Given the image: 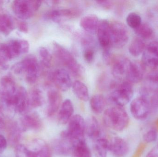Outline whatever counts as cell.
Returning <instances> with one entry per match:
<instances>
[{
  "label": "cell",
  "instance_id": "5b68a950",
  "mask_svg": "<svg viewBox=\"0 0 158 157\" xmlns=\"http://www.w3.org/2000/svg\"><path fill=\"white\" fill-rule=\"evenodd\" d=\"M130 37L127 27L122 22L114 21L110 23V38L111 47L121 49L125 46Z\"/></svg>",
  "mask_w": 158,
  "mask_h": 157
},
{
  "label": "cell",
  "instance_id": "b9f144b4",
  "mask_svg": "<svg viewBox=\"0 0 158 157\" xmlns=\"http://www.w3.org/2000/svg\"><path fill=\"white\" fill-rule=\"evenodd\" d=\"M146 157H158V144L148 152Z\"/></svg>",
  "mask_w": 158,
  "mask_h": 157
},
{
  "label": "cell",
  "instance_id": "7a4b0ae2",
  "mask_svg": "<svg viewBox=\"0 0 158 157\" xmlns=\"http://www.w3.org/2000/svg\"><path fill=\"white\" fill-rule=\"evenodd\" d=\"M103 120L108 128L116 131L121 132L128 127L130 123V118L123 107L116 106L105 111Z\"/></svg>",
  "mask_w": 158,
  "mask_h": 157
},
{
  "label": "cell",
  "instance_id": "7bdbcfd3",
  "mask_svg": "<svg viewBox=\"0 0 158 157\" xmlns=\"http://www.w3.org/2000/svg\"><path fill=\"white\" fill-rule=\"evenodd\" d=\"M5 127V125L4 122L2 114L0 112V131H2Z\"/></svg>",
  "mask_w": 158,
  "mask_h": 157
},
{
  "label": "cell",
  "instance_id": "3957f363",
  "mask_svg": "<svg viewBox=\"0 0 158 157\" xmlns=\"http://www.w3.org/2000/svg\"><path fill=\"white\" fill-rule=\"evenodd\" d=\"M53 47L57 60L65 66L73 76L78 77L82 75L84 71L83 67L67 49L56 42H54Z\"/></svg>",
  "mask_w": 158,
  "mask_h": 157
},
{
  "label": "cell",
  "instance_id": "ffe728a7",
  "mask_svg": "<svg viewBox=\"0 0 158 157\" xmlns=\"http://www.w3.org/2000/svg\"><path fill=\"white\" fill-rule=\"evenodd\" d=\"M145 67L143 63L131 61L126 74L127 81L134 84L141 82L143 77Z\"/></svg>",
  "mask_w": 158,
  "mask_h": 157
},
{
  "label": "cell",
  "instance_id": "e575fe53",
  "mask_svg": "<svg viewBox=\"0 0 158 157\" xmlns=\"http://www.w3.org/2000/svg\"><path fill=\"white\" fill-rule=\"evenodd\" d=\"M126 23L131 28L134 29L138 27L142 23L141 17L137 13L132 12L130 13L126 17Z\"/></svg>",
  "mask_w": 158,
  "mask_h": 157
},
{
  "label": "cell",
  "instance_id": "4fadbf2b",
  "mask_svg": "<svg viewBox=\"0 0 158 157\" xmlns=\"http://www.w3.org/2000/svg\"><path fill=\"white\" fill-rule=\"evenodd\" d=\"M73 143L70 139L62 131L59 139L52 142V147L54 152L60 156H67L72 152Z\"/></svg>",
  "mask_w": 158,
  "mask_h": 157
},
{
  "label": "cell",
  "instance_id": "60d3db41",
  "mask_svg": "<svg viewBox=\"0 0 158 157\" xmlns=\"http://www.w3.org/2000/svg\"><path fill=\"white\" fill-rule=\"evenodd\" d=\"M97 3L99 5L106 9H110L112 6V2L110 1H97Z\"/></svg>",
  "mask_w": 158,
  "mask_h": 157
},
{
  "label": "cell",
  "instance_id": "9c48e42d",
  "mask_svg": "<svg viewBox=\"0 0 158 157\" xmlns=\"http://www.w3.org/2000/svg\"><path fill=\"white\" fill-rule=\"evenodd\" d=\"M81 14L78 8H62L54 9L46 12L44 15V19L55 22H60L65 19L77 18Z\"/></svg>",
  "mask_w": 158,
  "mask_h": 157
},
{
  "label": "cell",
  "instance_id": "52a82bcc",
  "mask_svg": "<svg viewBox=\"0 0 158 157\" xmlns=\"http://www.w3.org/2000/svg\"><path fill=\"white\" fill-rule=\"evenodd\" d=\"M72 143L85 139V120L81 115H73L68 123L66 131H64Z\"/></svg>",
  "mask_w": 158,
  "mask_h": 157
},
{
  "label": "cell",
  "instance_id": "9a60e30c",
  "mask_svg": "<svg viewBox=\"0 0 158 157\" xmlns=\"http://www.w3.org/2000/svg\"><path fill=\"white\" fill-rule=\"evenodd\" d=\"M27 146L29 150L31 157H51L49 145L43 139H33Z\"/></svg>",
  "mask_w": 158,
  "mask_h": 157
},
{
  "label": "cell",
  "instance_id": "2e32d148",
  "mask_svg": "<svg viewBox=\"0 0 158 157\" xmlns=\"http://www.w3.org/2000/svg\"><path fill=\"white\" fill-rule=\"evenodd\" d=\"M47 116L52 117L58 112L62 103V96L61 93L57 89L51 88L47 93Z\"/></svg>",
  "mask_w": 158,
  "mask_h": 157
},
{
  "label": "cell",
  "instance_id": "f546056e",
  "mask_svg": "<svg viewBox=\"0 0 158 157\" xmlns=\"http://www.w3.org/2000/svg\"><path fill=\"white\" fill-rule=\"evenodd\" d=\"M91 109L96 114L102 113L106 105V98L101 94H96L91 97L90 100Z\"/></svg>",
  "mask_w": 158,
  "mask_h": 157
},
{
  "label": "cell",
  "instance_id": "1f68e13d",
  "mask_svg": "<svg viewBox=\"0 0 158 157\" xmlns=\"http://www.w3.org/2000/svg\"><path fill=\"white\" fill-rule=\"evenodd\" d=\"M134 31L138 37L142 39H150L154 36V31L151 26L145 23H142Z\"/></svg>",
  "mask_w": 158,
  "mask_h": 157
},
{
  "label": "cell",
  "instance_id": "4dcf8cb0",
  "mask_svg": "<svg viewBox=\"0 0 158 157\" xmlns=\"http://www.w3.org/2000/svg\"><path fill=\"white\" fill-rule=\"evenodd\" d=\"M146 47L143 40L138 37L135 38L130 43L129 47V53L134 57H138L140 54H143Z\"/></svg>",
  "mask_w": 158,
  "mask_h": 157
},
{
  "label": "cell",
  "instance_id": "7402d4cb",
  "mask_svg": "<svg viewBox=\"0 0 158 157\" xmlns=\"http://www.w3.org/2000/svg\"><path fill=\"white\" fill-rule=\"evenodd\" d=\"M85 133L94 141L101 138L102 130L96 118L91 116L85 121Z\"/></svg>",
  "mask_w": 158,
  "mask_h": 157
},
{
  "label": "cell",
  "instance_id": "f1b7e54d",
  "mask_svg": "<svg viewBox=\"0 0 158 157\" xmlns=\"http://www.w3.org/2000/svg\"><path fill=\"white\" fill-rule=\"evenodd\" d=\"M72 87L73 92L79 99L83 101L89 100V91L84 83L76 80L72 84Z\"/></svg>",
  "mask_w": 158,
  "mask_h": 157
},
{
  "label": "cell",
  "instance_id": "d6a6232c",
  "mask_svg": "<svg viewBox=\"0 0 158 157\" xmlns=\"http://www.w3.org/2000/svg\"><path fill=\"white\" fill-rule=\"evenodd\" d=\"M10 55L7 52L5 43L0 45V67L4 70L9 67V63L11 61Z\"/></svg>",
  "mask_w": 158,
  "mask_h": 157
},
{
  "label": "cell",
  "instance_id": "7c38bea8",
  "mask_svg": "<svg viewBox=\"0 0 158 157\" xmlns=\"http://www.w3.org/2000/svg\"><path fill=\"white\" fill-rule=\"evenodd\" d=\"M142 61L145 66L152 69L158 67V41H152L146 47Z\"/></svg>",
  "mask_w": 158,
  "mask_h": 157
},
{
  "label": "cell",
  "instance_id": "d590c367",
  "mask_svg": "<svg viewBox=\"0 0 158 157\" xmlns=\"http://www.w3.org/2000/svg\"><path fill=\"white\" fill-rule=\"evenodd\" d=\"M15 155L16 157H31L27 146L23 144H18L16 146Z\"/></svg>",
  "mask_w": 158,
  "mask_h": 157
},
{
  "label": "cell",
  "instance_id": "e0dca14e",
  "mask_svg": "<svg viewBox=\"0 0 158 157\" xmlns=\"http://www.w3.org/2000/svg\"><path fill=\"white\" fill-rule=\"evenodd\" d=\"M131 61L123 56L113 57L112 62V74L117 80H121L126 77Z\"/></svg>",
  "mask_w": 158,
  "mask_h": 157
},
{
  "label": "cell",
  "instance_id": "f35d334b",
  "mask_svg": "<svg viewBox=\"0 0 158 157\" xmlns=\"http://www.w3.org/2000/svg\"><path fill=\"white\" fill-rule=\"evenodd\" d=\"M15 23L16 28H17L19 31L25 33L28 32V25L25 20L15 18Z\"/></svg>",
  "mask_w": 158,
  "mask_h": 157
},
{
  "label": "cell",
  "instance_id": "ba28073f",
  "mask_svg": "<svg viewBox=\"0 0 158 157\" xmlns=\"http://www.w3.org/2000/svg\"><path fill=\"white\" fill-rule=\"evenodd\" d=\"M130 111L133 117L138 120H146L152 112L148 100L141 96L131 102Z\"/></svg>",
  "mask_w": 158,
  "mask_h": 157
},
{
  "label": "cell",
  "instance_id": "4316f807",
  "mask_svg": "<svg viewBox=\"0 0 158 157\" xmlns=\"http://www.w3.org/2000/svg\"><path fill=\"white\" fill-rule=\"evenodd\" d=\"M110 142L106 138L95 140L93 145L94 153L96 157H107L110 150Z\"/></svg>",
  "mask_w": 158,
  "mask_h": 157
},
{
  "label": "cell",
  "instance_id": "74e56055",
  "mask_svg": "<svg viewBox=\"0 0 158 157\" xmlns=\"http://www.w3.org/2000/svg\"><path fill=\"white\" fill-rule=\"evenodd\" d=\"M83 55L85 61L88 63H92L94 59V47H87L84 48Z\"/></svg>",
  "mask_w": 158,
  "mask_h": 157
},
{
  "label": "cell",
  "instance_id": "5bb4252c",
  "mask_svg": "<svg viewBox=\"0 0 158 157\" xmlns=\"http://www.w3.org/2000/svg\"><path fill=\"white\" fill-rule=\"evenodd\" d=\"M5 45L11 60L27 53L29 50V43L26 40H12L5 43Z\"/></svg>",
  "mask_w": 158,
  "mask_h": 157
},
{
  "label": "cell",
  "instance_id": "44dd1931",
  "mask_svg": "<svg viewBox=\"0 0 158 157\" xmlns=\"http://www.w3.org/2000/svg\"><path fill=\"white\" fill-rule=\"evenodd\" d=\"M74 108L70 99H66L62 103L57 113V119L60 124H65L69 123L73 116Z\"/></svg>",
  "mask_w": 158,
  "mask_h": 157
},
{
  "label": "cell",
  "instance_id": "30bf717a",
  "mask_svg": "<svg viewBox=\"0 0 158 157\" xmlns=\"http://www.w3.org/2000/svg\"><path fill=\"white\" fill-rule=\"evenodd\" d=\"M20 120V126L22 131H41L43 126L42 120L37 112H27Z\"/></svg>",
  "mask_w": 158,
  "mask_h": 157
},
{
  "label": "cell",
  "instance_id": "8fae6325",
  "mask_svg": "<svg viewBox=\"0 0 158 157\" xmlns=\"http://www.w3.org/2000/svg\"><path fill=\"white\" fill-rule=\"evenodd\" d=\"M50 78L58 90L66 91L72 86L71 77L68 72L64 69L55 70L51 73Z\"/></svg>",
  "mask_w": 158,
  "mask_h": 157
},
{
  "label": "cell",
  "instance_id": "6da1fadb",
  "mask_svg": "<svg viewBox=\"0 0 158 157\" xmlns=\"http://www.w3.org/2000/svg\"><path fill=\"white\" fill-rule=\"evenodd\" d=\"M12 71L17 75L24 74L26 82L30 84H35L40 77L41 69L39 61L33 55L25 57L21 61L15 64Z\"/></svg>",
  "mask_w": 158,
  "mask_h": 157
},
{
  "label": "cell",
  "instance_id": "ab89813d",
  "mask_svg": "<svg viewBox=\"0 0 158 157\" xmlns=\"http://www.w3.org/2000/svg\"><path fill=\"white\" fill-rule=\"evenodd\" d=\"M7 146V142L5 137L0 134V154L4 152Z\"/></svg>",
  "mask_w": 158,
  "mask_h": 157
},
{
  "label": "cell",
  "instance_id": "ac0fdd59",
  "mask_svg": "<svg viewBox=\"0 0 158 157\" xmlns=\"http://www.w3.org/2000/svg\"><path fill=\"white\" fill-rule=\"evenodd\" d=\"M98 38L103 50L110 49V23L107 19L100 20L98 27Z\"/></svg>",
  "mask_w": 158,
  "mask_h": 157
},
{
  "label": "cell",
  "instance_id": "d6986e66",
  "mask_svg": "<svg viewBox=\"0 0 158 157\" xmlns=\"http://www.w3.org/2000/svg\"><path fill=\"white\" fill-rule=\"evenodd\" d=\"M109 151L115 157H125L129 154L130 146L123 138L115 137L110 142Z\"/></svg>",
  "mask_w": 158,
  "mask_h": 157
},
{
  "label": "cell",
  "instance_id": "d4e9b609",
  "mask_svg": "<svg viewBox=\"0 0 158 157\" xmlns=\"http://www.w3.org/2000/svg\"><path fill=\"white\" fill-rule=\"evenodd\" d=\"M28 94L30 108H40L43 105L44 102V95L40 89L33 88L30 90Z\"/></svg>",
  "mask_w": 158,
  "mask_h": 157
},
{
  "label": "cell",
  "instance_id": "ee69618b",
  "mask_svg": "<svg viewBox=\"0 0 158 157\" xmlns=\"http://www.w3.org/2000/svg\"><path fill=\"white\" fill-rule=\"evenodd\" d=\"M4 2L2 1H0V10L1 8L2 7L3 5Z\"/></svg>",
  "mask_w": 158,
  "mask_h": 157
},
{
  "label": "cell",
  "instance_id": "836d02e7",
  "mask_svg": "<svg viewBox=\"0 0 158 157\" xmlns=\"http://www.w3.org/2000/svg\"><path fill=\"white\" fill-rule=\"evenodd\" d=\"M39 55L42 64L45 68H49L52 65V56L48 49L45 47L40 48L39 50Z\"/></svg>",
  "mask_w": 158,
  "mask_h": 157
},
{
  "label": "cell",
  "instance_id": "277c9868",
  "mask_svg": "<svg viewBox=\"0 0 158 157\" xmlns=\"http://www.w3.org/2000/svg\"><path fill=\"white\" fill-rule=\"evenodd\" d=\"M41 4V1L35 0L15 1L12 3V9L18 18L25 20L32 17Z\"/></svg>",
  "mask_w": 158,
  "mask_h": 157
},
{
  "label": "cell",
  "instance_id": "83f0119b",
  "mask_svg": "<svg viewBox=\"0 0 158 157\" xmlns=\"http://www.w3.org/2000/svg\"><path fill=\"white\" fill-rule=\"evenodd\" d=\"M22 129L17 123L11 122L7 127V137L11 144H17L21 137ZM18 145V144H17Z\"/></svg>",
  "mask_w": 158,
  "mask_h": 157
},
{
  "label": "cell",
  "instance_id": "cb8c5ba5",
  "mask_svg": "<svg viewBox=\"0 0 158 157\" xmlns=\"http://www.w3.org/2000/svg\"><path fill=\"white\" fill-rule=\"evenodd\" d=\"M15 28V18L8 14L0 13V33L7 36Z\"/></svg>",
  "mask_w": 158,
  "mask_h": 157
},
{
  "label": "cell",
  "instance_id": "8992f818",
  "mask_svg": "<svg viewBox=\"0 0 158 157\" xmlns=\"http://www.w3.org/2000/svg\"><path fill=\"white\" fill-rule=\"evenodd\" d=\"M133 94L131 83L126 80L118 84L113 89L110 95V99L116 106L123 107L131 101Z\"/></svg>",
  "mask_w": 158,
  "mask_h": 157
},
{
  "label": "cell",
  "instance_id": "484cf974",
  "mask_svg": "<svg viewBox=\"0 0 158 157\" xmlns=\"http://www.w3.org/2000/svg\"><path fill=\"white\" fill-rule=\"evenodd\" d=\"M71 153L73 157H92L85 139L73 143Z\"/></svg>",
  "mask_w": 158,
  "mask_h": 157
},
{
  "label": "cell",
  "instance_id": "603a6c76",
  "mask_svg": "<svg viewBox=\"0 0 158 157\" xmlns=\"http://www.w3.org/2000/svg\"><path fill=\"white\" fill-rule=\"evenodd\" d=\"M99 22L96 15L89 14L82 18L80 21V26L87 33L94 34L97 33Z\"/></svg>",
  "mask_w": 158,
  "mask_h": 157
},
{
  "label": "cell",
  "instance_id": "8d00e7d4",
  "mask_svg": "<svg viewBox=\"0 0 158 157\" xmlns=\"http://www.w3.org/2000/svg\"><path fill=\"white\" fill-rule=\"evenodd\" d=\"M158 138V131L156 129H152L144 134L143 139L147 143H150L156 141Z\"/></svg>",
  "mask_w": 158,
  "mask_h": 157
}]
</instances>
